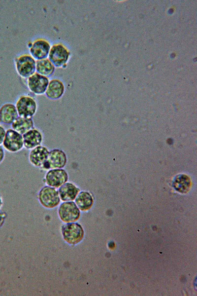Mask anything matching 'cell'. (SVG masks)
Segmentation results:
<instances>
[{"instance_id": "1", "label": "cell", "mask_w": 197, "mask_h": 296, "mask_svg": "<svg viewBox=\"0 0 197 296\" xmlns=\"http://www.w3.org/2000/svg\"><path fill=\"white\" fill-rule=\"evenodd\" d=\"M64 239L69 244L75 245L80 242L84 236V230L77 222H67L62 226Z\"/></svg>"}, {"instance_id": "2", "label": "cell", "mask_w": 197, "mask_h": 296, "mask_svg": "<svg viewBox=\"0 0 197 296\" xmlns=\"http://www.w3.org/2000/svg\"><path fill=\"white\" fill-rule=\"evenodd\" d=\"M2 146L7 151L16 153L21 151L24 148L22 135L12 128L6 130Z\"/></svg>"}, {"instance_id": "3", "label": "cell", "mask_w": 197, "mask_h": 296, "mask_svg": "<svg viewBox=\"0 0 197 296\" xmlns=\"http://www.w3.org/2000/svg\"><path fill=\"white\" fill-rule=\"evenodd\" d=\"M40 204L46 208H53L57 207L60 202L58 190L56 188L45 185L39 190L38 194Z\"/></svg>"}, {"instance_id": "4", "label": "cell", "mask_w": 197, "mask_h": 296, "mask_svg": "<svg viewBox=\"0 0 197 296\" xmlns=\"http://www.w3.org/2000/svg\"><path fill=\"white\" fill-rule=\"evenodd\" d=\"M67 161L65 152L59 148H54L49 151L47 160L41 169L48 171L53 169L64 168Z\"/></svg>"}, {"instance_id": "5", "label": "cell", "mask_w": 197, "mask_h": 296, "mask_svg": "<svg viewBox=\"0 0 197 296\" xmlns=\"http://www.w3.org/2000/svg\"><path fill=\"white\" fill-rule=\"evenodd\" d=\"M58 214L60 219L65 222H74L80 215V210L73 201H65L60 204Z\"/></svg>"}, {"instance_id": "6", "label": "cell", "mask_w": 197, "mask_h": 296, "mask_svg": "<svg viewBox=\"0 0 197 296\" xmlns=\"http://www.w3.org/2000/svg\"><path fill=\"white\" fill-rule=\"evenodd\" d=\"M19 116L24 117L32 118L37 110V104L32 97L28 96H22L16 104Z\"/></svg>"}, {"instance_id": "7", "label": "cell", "mask_w": 197, "mask_h": 296, "mask_svg": "<svg viewBox=\"0 0 197 296\" xmlns=\"http://www.w3.org/2000/svg\"><path fill=\"white\" fill-rule=\"evenodd\" d=\"M68 178V174L64 169H53L47 171L44 180L47 185L57 188L67 182Z\"/></svg>"}, {"instance_id": "8", "label": "cell", "mask_w": 197, "mask_h": 296, "mask_svg": "<svg viewBox=\"0 0 197 296\" xmlns=\"http://www.w3.org/2000/svg\"><path fill=\"white\" fill-rule=\"evenodd\" d=\"M49 53V60L57 67H62L65 64L69 55L67 49L61 44L53 45Z\"/></svg>"}, {"instance_id": "9", "label": "cell", "mask_w": 197, "mask_h": 296, "mask_svg": "<svg viewBox=\"0 0 197 296\" xmlns=\"http://www.w3.org/2000/svg\"><path fill=\"white\" fill-rule=\"evenodd\" d=\"M16 69L22 77H30L33 74L36 69V63L30 55H25L20 57L16 62Z\"/></svg>"}, {"instance_id": "10", "label": "cell", "mask_w": 197, "mask_h": 296, "mask_svg": "<svg viewBox=\"0 0 197 296\" xmlns=\"http://www.w3.org/2000/svg\"><path fill=\"white\" fill-rule=\"evenodd\" d=\"M49 151L46 147L41 145L31 149L29 153L30 163L41 169L47 160Z\"/></svg>"}, {"instance_id": "11", "label": "cell", "mask_w": 197, "mask_h": 296, "mask_svg": "<svg viewBox=\"0 0 197 296\" xmlns=\"http://www.w3.org/2000/svg\"><path fill=\"white\" fill-rule=\"evenodd\" d=\"M49 84L47 77L37 73L34 74L28 79V85L33 93L41 95L45 92Z\"/></svg>"}, {"instance_id": "12", "label": "cell", "mask_w": 197, "mask_h": 296, "mask_svg": "<svg viewBox=\"0 0 197 296\" xmlns=\"http://www.w3.org/2000/svg\"><path fill=\"white\" fill-rule=\"evenodd\" d=\"M24 148L31 150L41 145L43 137L38 129L33 127L23 135Z\"/></svg>"}, {"instance_id": "13", "label": "cell", "mask_w": 197, "mask_h": 296, "mask_svg": "<svg viewBox=\"0 0 197 296\" xmlns=\"http://www.w3.org/2000/svg\"><path fill=\"white\" fill-rule=\"evenodd\" d=\"M18 116L16 107L13 104H5L0 108V123L1 124L11 125Z\"/></svg>"}, {"instance_id": "14", "label": "cell", "mask_w": 197, "mask_h": 296, "mask_svg": "<svg viewBox=\"0 0 197 296\" xmlns=\"http://www.w3.org/2000/svg\"><path fill=\"white\" fill-rule=\"evenodd\" d=\"M58 188L60 199L64 202L74 200L80 191L79 188L74 184L67 182Z\"/></svg>"}, {"instance_id": "15", "label": "cell", "mask_w": 197, "mask_h": 296, "mask_svg": "<svg viewBox=\"0 0 197 296\" xmlns=\"http://www.w3.org/2000/svg\"><path fill=\"white\" fill-rule=\"evenodd\" d=\"M50 49L49 43L43 39L36 40L32 45L31 53L34 58L40 60L46 59Z\"/></svg>"}, {"instance_id": "16", "label": "cell", "mask_w": 197, "mask_h": 296, "mask_svg": "<svg viewBox=\"0 0 197 296\" xmlns=\"http://www.w3.org/2000/svg\"><path fill=\"white\" fill-rule=\"evenodd\" d=\"M65 87L63 83L59 80H51L45 91L46 96L52 100H57L64 94Z\"/></svg>"}, {"instance_id": "17", "label": "cell", "mask_w": 197, "mask_h": 296, "mask_svg": "<svg viewBox=\"0 0 197 296\" xmlns=\"http://www.w3.org/2000/svg\"><path fill=\"white\" fill-rule=\"evenodd\" d=\"M11 125L12 129L23 135L34 127V123L32 118L19 116Z\"/></svg>"}, {"instance_id": "18", "label": "cell", "mask_w": 197, "mask_h": 296, "mask_svg": "<svg viewBox=\"0 0 197 296\" xmlns=\"http://www.w3.org/2000/svg\"><path fill=\"white\" fill-rule=\"evenodd\" d=\"M74 200L79 209L82 211L90 209L93 204L92 195L86 191H79Z\"/></svg>"}, {"instance_id": "19", "label": "cell", "mask_w": 197, "mask_h": 296, "mask_svg": "<svg viewBox=\"0 0 197 296\" xmlns=\"http://www.w3.org/2000/svg\"><path fill=\"white\" fill-rule=\"evenodd\" d=\"M36 70L38 74L48 76L54 73L55 67L49 59H44L36 62Z\"/></svg>"}, {"instance_id": "20", "label": "cell", "mask_w": 197, "mask_h": 296, "mask_svg": "<svg viewBox=\"0 0 197 296\" xmlns=\"http://www.w3.org/2000/svg\"><path fill=\"white\" fill-rule=\"evenodd\" d=\"M190 179L186 175H181L177 177L174 182L175 188L180 192H186L190 187Z\"/></svg>"}, {"instance_id": "21", "label": "cell", "mask_w": 197, "mask_h": 296, "mask_svg": "<svg viewBox=\"0 0 197 296\" xmlns=\"http://www.w3.org/2000/svg\"><path fill=\"white\" fill-rule=\"evenodd\" d=\"M6 133L4 127L0 124V145L2 144Z\"/></svg>"}, {"instance_id": "22", "label": "cell", "mask_w": 197, "mask_h": 296, "mask_svg": "<svg viewBox=\"0 0 197 296\" xmlns=\"http://www.w3.org/2000/svg\"><path fill=\"white\" fill-rule=\"evenodd\" d=\"M4 157V149L1 145H0V164L3 161Z\"/></svg>"}, {"instance_id": "23", "label": "cell", "mask_w": 197, "mask_h": 296, "mask_svg": "<svg viewBox=\"0 0 197 296\" xmlns=\"http://www.w3.org/2000/svg\"><path fill=\"white\" fill-rule=\"evenodd\" d=\"M4 215L0 212V227L1 226L4 222Z\"/></svg>"}, {"instance_id": "24", "label": "cell", "mask_w": 197, "mask_h": 296, "mask_svg": "<svg viewBox=\"0 0 197 296\" xmlns=\"http://www.w3.org/2000/svg\"><path fill=\"white\" fill-rule=\"evenodd\" d=\"M1 205H2V200H1V197L0 196V208L1 206Z\"/></svg>"}]
</instances>
